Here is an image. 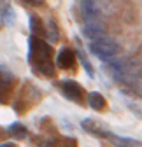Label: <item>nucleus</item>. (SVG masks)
<instances>
[{
  "label": "nucleus",
  "mask_w": 142,
  "mask_h": 147,
  "mask_svg": "<svg viewBox=\"0 0 142 147\" xmlns=\"http://www.w3.org/2000/svg\"><path fill=\"white\" fill-rule=\"evenodd\" d=\"M51 58H53L51 44H47L46 40L39 39V37H32L30 39V61L37 67L39 72H42L44 76H49V77L55 76Z\"/></svg>",
  "instance_id": "f257e3e1"
},
{
  "label": "nucleus",
  "mask_w": 142,
  "mask_h": 147,
  "mask_svg": "<svg viewBox=\"0 0 142 147\" xmlns=\"http://www.w3.org/2000/svg\"><path fill=\"white\" fill-rule=\"evenodd\" d=\"M119 44L116 40H112L111 37H103V39L93 40L90 42V51L102 61H111V58H114L119 53Z\"/></svg>",
  "instance_id": "f03ea898"
},
{
  "label": "nucleus",
  "mask_w": 142,
  "mask_h": 147,
  "mask_svg": "<svg viewBox=\"0 0 142 147\" xmlns=\"http://www.w3.org/2000/svg\"><path fill=\"white\" fill-rule=\"evenodd\" d=\"M62 91H63L65 98L72 100L76 103H82V100H84V89H82V86L77 84L72 79H67V81L62 82Z\"/></svg>",
  "instance_id": "7ed1b4c3"
},
{
  "label": "nucleus",
  "mask_w": 142,
  "mask_h": 147,
  "mask_svg": "<svg viewBox=\"0 0 142 147\" xmlns=\"http://www.w3.org/2000/svg\"><path fill=\"white\" fill-rule=\"evenodd\" d=\"M79 9H81V16L84 18L86 23H93V21H98L100 18V9H98V4L95 2H88V0H84V2L79 4Z\"/></svg>",
  "instance_id": "20e7f679"
},
{
  "label": "nucleus",
  "mask_w": 142,
  "mask_h": 147,
  "mask_svg": "<svg viewBox=\"0 0 142 147\" xmlns=\"http://www.w3.org/2000/svg\"><path fill=\"white\" fill-rule=\"evenodd\" d=\"M82 33L88 37V39H91V42H93V40H98V39H103L105 37V26L100 21L86 23L84 28H82Z\"/></svg>",
  "instance_id": "39448f33"
},
{
  "label": "nucleus",
  "mask_w": 142,
  "mask_h": 147,
  "mask_svg": "<svg viewBox=\"0 0 142 147\" xmlns=\"http://www.w3.org/2000/svg\"><path fill=\"white\" fill-rule=\"evenodd\" d=\"M16 77L11 70H7L5 67H0V95H5L11 91V88L14 86Z\"/></svg>",
  "instance_id": "423d86ee"
},
{
  "label": "nucleus",
  "mask_w": 142,
  "mask_h": 147,
  "mask_svg": "<svg viewBox=\"0 0 142 147\" xmlns=\"http://www.w3.org/2000/svg\"><path fill=\"white\" fill-rule=\"evenodd\" d=\"M81 126H82V130H86L88 133H91V135H97V137H105V138H107V135H109V131L102 126V123H98L95 119H84L81 123Z\"/></svg>",
  "instance_id": "0eeeda50"
},
{
  "label": "nucleus",
  "mask_w": 142,
  "mask_h": 147,
  "mask_svg": "<svg viewBox=\"0 0 142 147\" xmlns=\"http://www.w3.org/2000/svg\"><path fill=\"white\" fill-rule=\"evenodd\" d=\"M58 67L60 68H72L74 63H76V53L68 47H63L60 53H58V60H56Z\"/></svg>",
  "instance_id": "6e6552de"
},
{
  "label": "nucleus",
  "mask_w": 142,
  "mask_h": 147,
  "mask_svg": "<svg viewBox=\"0 0 142 147\" xmlns=\"http://www.w3.org/2000/svg\"><path fill=\"white\" fill-rule=\"evenodd\" d=\"M88 105L91 109H95V110H103L105 105H107V102H105L103 95H100L98 91H91V93L88 95Z\"/></svg>",
  "instance_id": "1a4fd4ad"
},
{
  "label": "nucleus",
  "mask_w": 142,
  "mask_h": 147,
  "mask_svg": "<svg viewBox=\"0 0 142 147\" xmlns=\"http://www.w3.org/2000/svg\"><path fill=\"white\" fill-rule=\"evenodd\" d=\"M44 35L47 37V40H49L51 44L58 42V39H60V32H58V26H56V23L53 21V20H49V21H47L46 30H44Z\"/></svg>",
  "instance_id": "9d476101"
},
{
  "label": "nucleus",
  "mask_w": 142,
  "mask_h": 147,
  "mask_svg": "<svg viewBox=\"0 0 142 147\" xmlns=\"http://www.w3.org/2000/svg\"><path fill=\"white\" fill-rule=\"evenodd\" d=\"M26 128L21 124V123H12L11 126H9V135L11 137H14L16 140H21V138H25L26 137Z\"/></svg>",
  "instance_id": "9b49d317"
},
{
  "label": "nucleus",
  "mask_w": 142,
  "mask_h": 147,
  "mask_svg": "<svg viewBox=\"0 0 142 147\" xmlns=\"http://www.w3.org/2000/svg\"><path fill=\"white\" fill-rule=\"evenodd\" d=\"M107 138L111 142H114L116 145H121V147H135V145H139V142H135V140H130V138H125V137H118V135H112V133H109Z\"/></svg>",
  "instance_id": "f8f14e48"
},
{
  "label": "nucleus",
  "mask_w": 142,
  "mask_h": 147,
  "mask_svg": "<svg viewBox=\"0 0 142 147\" xmlns=\"http://www.w3.org/2000/svg\"><path fill=\"white\" fill-rule=\"evenodd\" d=\"M30 30L33 33V37L37 35H44V28H42V21L39 20L37 16H32L30 18Z\"/></svg>",
  "instance_id": "ddd939ff"
},
{
  "label": "nucleus",
  "mask_w": 142,
  "mask_h": 147,
  "mask_svg": "<svg viewBox=\"0 0 142 147\" xmlns=\"http://www.w3.org/2000/svg\"><path fill=\"white\" fill-rule=\"evenodd\" d=\"M77 56H79V60H81V63H82V67H84V70H86V74L90 77H93L95 76V72H93V67H91V63L88 61V58H86V54H84V51H82V47L79 46V49H77Z\"/></svg>",
  "instance_id": "4468645a"
},
{
  "label": "nucleus",
  "mask_w": 142,
  "mask_h": 147,
  "mask_svg": "<svg viewBox=\"0 0 142 147\" xmlns=\"http://www.w3.org/2000/svg\"><path fill=\"white\" fill-rule=\"evenodd\" d=\"M12 20H14V12H12V9H7V12H5V16H4V21L9 25Z\"/></svg>",
  "instance_id": "2eb2a0df"
},
{
  "label": "nucleus",
  "mask_w": 142,
  "mask_h": 147,
  "mask_svg": "<svg viewBox=\"0 0 142 147\" xmlns=\"http://www.w3.org/2000/svg\"><path fill=\"white\" fill-rule=\"evenodd\" d=\"M0 147H16V144H12V142H5V144H2Z\"/></svg>",
  "instance_id": "dca6fc26"
}]
</instances>
